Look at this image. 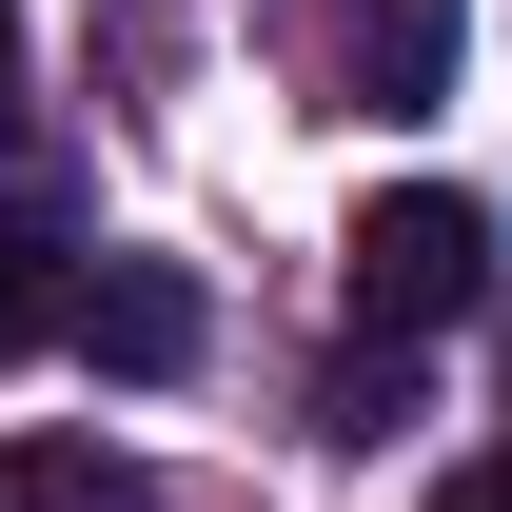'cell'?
Here are the masks:
<instances>
[{"label":"cell","mask_w":512,"mask_h":512,"mask_svg":"<svg viewBox=\"0 0 512 512\" xmlns=\"http://www.w3.org/2000/svg\"><path fill=\"white\" fill-rule=\"evenodd\" d=\"M0 138H20V20H0Z\"/></svg>","instance_id":"ba28073f"},{"label":"cell","mask_w":512,"mask_h":512,"mask_svg":"<svg viewBox=\"0 0 512 512\" xmlns=\"http://www.w3.org/2000/svg\"><path fill=\"white\" fill-rule=\"evenodd\" d=\"M40 335H79V276L40 217H0V355H40Z\"/></svg>","instance_id":"5b68a950"},{"label":"cell","mask_w":512,"mask_h":512,"mask_svg":"<svg viewBox=\"0 0 512 512\" xmlns=\"http://www.w3.org/2000/svg\"><path fill=\"white\" fill-rule=\"evenodd\" d=\"M434 512H512V453H493V473H453V493H434Z\"/></svg>","instance_id":"52a82bcc"},{"label":"cell","mask_w":512,"mask_h":512,"mask_svg":"<svg viewBox=\"0 0 512 512\" xmlns=\"http://www.w3.org/2000/svg\"><path fill=\"white\" fill-rule=\"evenodd\" d=\"M197 276L178 256H99V276H79V355H99V375H197Z\"/></svg>","instance_id":"3957f363"},{"label":"cell","mask_w":512,"mask_h":512,"mask_svg":"<svg viewBox=\"0 0 512 512\" xmlns=\"http://www.w3.org/2000/svg\"><path fill=\"white\" fill-rule=\"evenodd\" d=\"M0 512H158V493H138V453H99V434H0Z\"/></svg>","instance_id":"277c9868"},{"label":"cell","mask_w":512,"mask_h":512,"mask_svg":"<svg viewBox=\"0 0 512 512\" xmlns=\"http://www.w3.org/2000/svg\"><path fill=\"white\" fill-rule=\"evenodd\" d=\"M335 296H355V335H453V316H493V217H473L453 178L375 197L355 256H335Z\"/></svg>","instance_id":"6da1fadb"},{"label":"cell","mask_w":512,"mask_h":512,"mask_svg":"<svg viewBox=\"0 0 512 512\" xmlns=\"http://www.w3.org/2000/svg\"><path fill=\"white\" fill-rule=\"evenodd\" d=\"M316 79L355 99V119H414L453 79V0H316Z\"/></svg>","instance_id":"7a4b0ae2"},{"label":"cell","mask_w":512,"mask_h":512,"mask_svg":"<svg viewBox=\"0 0 512 512\" xmlns=\"http://www.w3.org/2000/svg\"><path fill=\"white\" fill-rule=\"evenodd\" d=\"M394 355H414V335H355V355H335V394H316V434H355V453L394 434Z\"/></svg>","instance_id":"8992f818"}]
</instances>
